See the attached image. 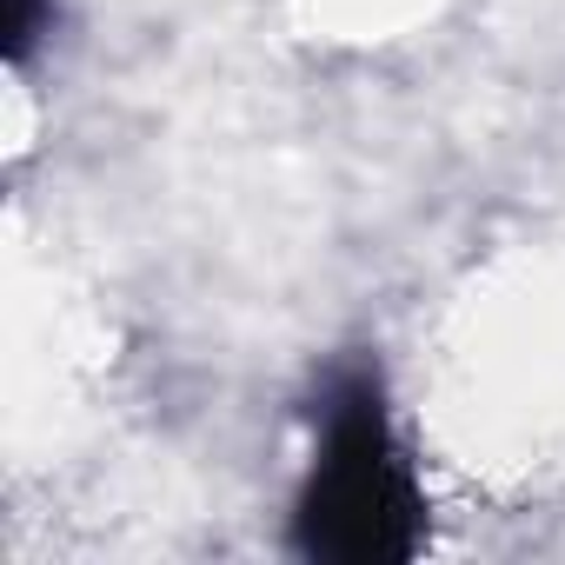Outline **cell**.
Masks as SVG:
<instances>
[{
	"label": "cell",
	"instance_id": "obj_1",
	"mask_svg": "<svg viewBox=\"0 0 565 565\" xmlns=\"http://www.w3.org/2000/svg\"><path fill=\"white\" fill-rule=\"evenodd\" d=\"M426 545V492L386 413L380 373L340 366L320 393V446L294 499V552L313 565H406Z\"/></svg>",
	"mask_w": 565,
	"mask_h": 565
},
{
	"label": "cell",
	"instance_id": "obj_2",
	"mask_svg": "<svg viewBox=\"0 0 565 565\" xmlns=\"http://www.w3.org/2000/svg\"><path fill=\"white\" fill-rule=\"evenodd\" d=\"M41 0H14V14H8V61H28V47L41 41Z\"/></svg>",
	"mask_w": 565,
	"mask_h": 565
}]
</instances>
